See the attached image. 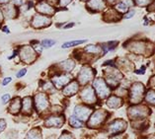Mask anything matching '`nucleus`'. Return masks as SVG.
I'll use <instances>...</instances> for the list:
<instances>
[{"instance_id":"obj_1","label":"nucleus","mask_w":155,"mask_h":139,"mask_svg":"<svg viewBox=\"0 0 155 139\" xmlns=\"http://www.w3.org/2000/svg\"><path fill=\"white\" fill-rule=\"evenodd\" d=\"M143 91L144 87L141 83H135L132 86L130 90V101H132V103H138L140 101Z\"/></svg>"},{"instance_id":"obj_2","label":"nucleus","mask_w":155,"mask_h":139,"mask_svg":"<svg viewBox=\"0 0 155 139\" xmlns=\"http://www.w3.org/2000/svg\"><path fill=\"white\" fill-rule=\"evenodd\" d=\"M94 86H95V88L97 90L98 95H99V97L102 98V99L106 98L110 94V89L108 88V86L106 85L103 79H97V80H95Z\"/></svg>"},{"instance_id":"obj_3","label":"nucleus","mask_w":155,"mask_h":139,"mask_svg":"<svg viewBox=\"0 0 155 139\" xmlns=\"http://www.w3.org/2000/svg\"><path fill=\"white\" fill-rule=\"evenodd\" d=\"M105 118H106V112L103 111H97L90 118L89 125L92 127H96L98 125H100L104 121Z\"/></svg>"},{"instance_id":"obj_4","label":"nucleus","mask_w":155,"mask_h":139,"mask_svg":"<svg viewBox=\"0 0 155 139\" xmlns=\"http://www.w3.org/2000/svg\"><path fill=\"white\" fill-rule=\"evenodd\" d=\"M147 108L145 107H132L128 111V115H130V118H141L145 116L147 114Z\"/></svg>"},{"instance_id":"obj_5","label":"nucleus","mask_w":155,"mask_h":139,"mask_svg":"<svg viewBox=\"0 0 155 139\" xmlns=\"http://www.w3.org/2000/svg\"><path fill=\"white\" fill-rule=\"evenodd\" d=\"M93 76H94L93 69L85 67V68H83L80 71V73H79L78 80L81 84H86L87 82H89L90 80H91V79L93 78Z\"/></svg>"},{"instance_id":"obj_6","label":"nucleus","mask_w":155,"mask_h":139,"mask_svg":"<svg viewBox=\"0 0 155 139\" xmlns=\"http://www.w3.org/2000/svg\"><path fill=\"white\" fill-rule=\"evenodd\" d=\"M91 108L83 107V106H77L74 110V114H75V118H77L78 119H81V121H86L87 118L89 116V115L91 114Z\"/></svg>"},{"instance_id":"obj_7","label":"nucleus","mask_w":155,"mask_h":139,"mask_svg":"<svg viewBox=\"0 0 155 139\" xmlns=\"http://www.w3.org/2000/svg\"><path fill=\"white\" fill-rule=\"evenodd\" d=\"M81 98L83 99L85 103L88 104H93L96 102V97L92 87H86L81 93Z\"/></svg>"},{"instance_id":"obj_8","label":"nucleus","mask_w":155,"mask_h":139,"mask_svg":"<svg viewBox=\"0 0 155 139\" xmlns=\"http://www.w3.org/2000/svg\"><path fill=\"white\" fill-rule=\"evenodd\" d=\"M36 100V108H38V111H44L46 110L48 106V98L45 94H38L35 97Z\"/></svg>"},{"instance_id":"obj_9","label":"nucleus","mask_w":155,"mask_h":139,"mask_svg":"<svg viewBox=\"0 0 155 139\" xmlns=\"http://www.w3.org/2000/svg\"><path fill=\"white\" fill-rule=\"evenodd\" d=\"M126 127H127L126 121H120V119H117V121H115L111 125H110L109 130H110V132H112L114 134H118L126 129Z\"/></svg>"},{"instance_id":"obj_10","label":"nucleus","mask_w":155,"mask_h":139,"mask_svg":"<svg viewBox=\"0 0 155 139\" xmlns=\"http://www.w3.org/2000/svg\"><path fill=\"white\" fill-rule=\"evenodd\" d=\"M20 56H21V58L27 63H30L31 61H33L36 57L35 52H34V50L29 47H25L22 48V50L20 51Z\"/></svg>"},{"instance_id":"obj_11","label":"nucleus","mask_w":155,"mask_h":139,"mask_svg":"<svg viewBox=\"0 0 155 139\" xmlns=\"http://www.w3.org/2000/svg\"><path fill=\"white\" fill-rule=\"evenodd\" d=\"M63 122H64V119L62 116H51V118H48L46 121V125L59 127L63 124Z\"/></svg>"},{"instance_id":"obj_12","label":"nucleus","mask_w":155,"mask_h":139,"mask_svg":"<svg viewBox=\"0 0 155 139\" xmlns=\"http://www.w3.org/2000/svg\"><path fill=\"white\" fill-rule=\"evenodd\" d=\"M46 23L48 25L50 24L48 18L45 17V16H40V15L35 16V18H34V20H33V26L34 27H37V28L44 27V26H46Z\"/></svg>"},{"instance_id":"obj_13","label":"nucleus","mask_w":155,"mask_h":139,"mask_svg":"<svg viewBox=\"0 0 155 139\" xmlns=\"http://www.w3.org/2000/svg\"><path fill=\"white\" fill-rule=\"evenodd\" d=\"M70 81V77H68L67 75H60L58 77H54L52 82L56 87H63L64 85H66Z\"/></svg>"},{"instance_id":"obj_14","label":"nucleus","mask_w":155,"mask_h":139,"mask_svg":"<svg viewBox=\"0 0 155 139\" xmlns=\"http://www.w3.org/2000/svg\"><path fill=\"white\" fill-rule=\"evenodd\" d=\"M88 6L95 11H101L105 8V3L103 0H90Z\"/></svg>"},{"instance_id":"obj_15","label":"nucleus","mask_w":155,"mask_h":139,"mask_svg":"<svg viewBox=\"0 0 155 139\" xmlns=\"http://www.w3.org/2000/svg\"><path fill=\"white\" fill-rule=\"evenodd\" d=\"M77 90H78V84L74 81L71 84H69L68 86H66V88L64 89L63 93H64V95L72 96V95H74V94L77 92Z\"/></svg>"},{"instance_id":"obj_16","label":"nucleus","mask_w":155,"mask_h":139,"mask_svg":"<svg viewBox=\"0 0 155 139\" xmlns=\"http://www.w3.org/2000/svg\"><path fill=\"white\" fill-rule=\"evenodd\" d=\"M38 10L40 11V12H41L43 14H52L54 12V8H52L51 6L50 5H48L47 3H45V2H41L40 3L39 5H38Z\"/></svg>"},{"instance_id":"obj_17","label":"nucleus","mask_w":155,"mask_h":139,"mask_svg":"<svg viewBox=\"0 0 155 139\" xmlns=\"http://www.w3.org/2000/svg\"><path fill=\"white\" fill-rule=\"evenodd\" d=\"M20 108H21V100L19 99V98H16V99H14V101L12 102V104H11V106L9 108L10 112L11 114L16 115L17 112L20 111Z\"/></svg>"},{"instance_id":"obj_18","label":"nucleus","mask_w":155,"mask_h":139,"mask_svg":"<svg viewBox=\"0 0 155 139\" xmlns=\"http://www.w3.org/2000/svg\"><path fill=\"white\" fill-rule=\"evenodd\" d=\"M107 105L110 108H119L122 105V100L118 97H111L107 101Z\"/></svg>"},{"instance_id":"obj_19","label":"nucleus","mask_w":155,"mask_h":139,"mask_svg":"<svg viewBox=\"0 0 155 139\" xmlns=\"http://www.w3.org/2000/svg\"><path fill=\"white\" fill-rule=\"evenodd\" d=\"M32 110V100L31 98H25L23 100V112L26 114H31Z\"/></svg>"},{"instance_id":"obj_20","label":"nucleus","mask_w":155,"mask_h":139,"mask_svg":"<svg viewBox=\"0 0 155 139\" xmlns=\"http://www.w3.org/2000/svg\"><path fill=\"white\" fill-rule=\"evenodd\" d=\"M86 42L85 40H72V42H67L65 44H62V48H68V47H76L78 44H84Z\"/></svg>"},{"instance_id":"obj_21","label":"nucleus","mask_w":155,"mask_h":139,"mask_svg":"<svg viewBox=\"0 0 155 139\" xmlns=\"http://www.w3.org/2000/svg\"><path fill=\"white\" fill-rule=\"evenodd\" d=\"M74 65L75 64L72 60H66V61H64L60 64V66L64 69V71H71L74 68Z\"/></svg>"},{"instance_id":"obj_22","label":"nucleus","mask_w":155,"mask_h":139,"mask_svg":"<svg viewBox=\"0 0 155 139\" xmlns=\"http://www.w3.org/2000/svg\"><path fill=\"white\" fill-rule=\"evenodd\" d=\"M27 139H41V134L40 131L37 129H33L30 131V133L28 134Z\"/></svg>"},{"instance_id":"obj_23","label":"nucleus","mask_w":155,"mask_h":139,"mask_svg":"<svg viewBox=\"0 0 155 139\" xmlns=\"http://www.w3.org/2000/svg\"><path fill=\"white\" fill-rule=\"evenodd\" d=\"M69 122L73 127H81L82 126V122L79 121L77 118H75V116H71L69 119Z\"/></svg>"},{"instance_id":"obj_24","label":"nucleus","mask_w":155,"mask_h":139,"mask_svg":"<svg viewBox=\"0 0 155 139\" xmlns=\"http://www.w3.org/2000/svg\"><path fill=\"white\" fill-rule=\"evenodd\" d=\"M55 44V40H44L43 43H41V47H52L54 44Z\"/></svg>"},{"instance_id":"obj_25","label":"nucleus","mask_w":155,"mask_h":139,"mask_svg":"<svg viewBox=\"0 0 155 139\" xmlns=\"http://www.w3.org/2000/svg\"><path fill=\"white\" fill-rule=\"evenodd\" d=\"M115 8L117 9V10H119V11H120V12H127V8L128 7L124 4V2H122V3H118V4H117L116 6H115Z\"/></svg>"},{"instance_id":"obj_26","label":"nucleus","mask_w":155,"mask_h":139,"mask_svg":"<svg viewBox=\"0 0 155 139\" xmlns=\"http://www.w3.org/2000/svg\"><path fill=\"white\" fill-rule=\"evenodd\" d=\"M146 101L149 102L150 104H154V92L151 90V91H148L146 94Z\"/></svg>"},{"instance_id":"obj_27","label":"nucleus","mask_w":155,"mask_h":139,"mask_svg":"<svg viewBox=\"0 0 155 139\" xmlns=\"http://www.w3.org/2000/svg\"><path fill=\"white\" fill-rule=\"evenodd\" d=\"M86 50L89 51L90 53L95 54V53H98V52L100 51V48L98 47H96V46H89L88 47L86 48Z\"/></svg>"},{"instance_id":"obj_28","label":"nucleus","mask_w":155,"mask_h":139,"mask_svg":"<svg viewBox=\"0 0 155 139\" xmlns=\"http://www.w3.org/2000/svg\"><path fill=\"white\" fill-rule=\"evenodd\" d=\"M137 3L138 5H141V6H144L146 4H148V3L151 1V0H135Z\"/></svg>"},{"instance_id":"obj_29","label":"nucleus","mask_w":155,"mask_h":139,"mask_svg":"<svg viewBox=\"0 0 155 139\" xmlns=\"http://www.w3.org/2000/svg\"><path fill=\"white\" fill-rule=\"evenodd\" d=\"M9 100H10L9 94H5V95H3V96L1 97V101H2V103H3V104H6Z\"/></svg>"},{"instance_id":"obj_30","label":"nucleus","mask_w":155,"mask_h":139,"mask_svg":"<svg viewBox=\"0 0 155 139\" xmlns=\"http://www.w3.org/2000/svg\"><path fill=\"white\" fill-rule=\"evenodd\" d=\"M6 127V122L3 119H0V132H2Z\"/></svg>"},{"instance_id":"obj_31","label":"nucleus","mask_w":155,"mask_h":139,"mask_svg":"<svg viewBox=\"0 0 155 139\" xmlns=\"http://www.w3.org/2000/svg\"><path fill=\"white\" fill-rule=\"evenodd\" d=\"M59 139H73V137H72V135H71V134L64 132V134H62Z\"/></svg>"},{"instance_id":"obj_32","label":"nucleus","mask_w":155,"mask_h":139,"mask_svg":"<svg viewBox=\"0 0 155 139\" xmlns=\"http://www.w3.org/2000/svg\"><path fill=\"white\" fill-rule=\"evenodd\" d=\"M11 81H12V78H11V77H7V78H5V79H3L2 85H3V86H6L7 84H9Z\"/></svg>"},{"instance_id":"obj_33","label":"nucleus","mask_w":155,"mask_h":139,"mask_svg":"<svg viewBox=\"0 0 155 139\" xmlns=\"http://www.w3.org/2000/svg\"><path fill=\"white\" fill-rule=\"evenodd\" d=\"M26 72H27V70H26V69H22V70H20V71H19V72L17 73V77H18V78L23 77L24 75L26 74Z\"/></svg>"},{"instance_id":"obj_34","label":"nucleus","mask_w":155,"mask_h":139,"mask_svg":"<svg viewBox=\"0 0 155 139\" xmlns=\"http://www.w3.org/2000/svg\"><path fill=\"white\" fill-rule=\"evenodd\" d=\"M71 1H72V0H59L60 4L63 5V6H66L67 4H69Z\"/></svg>"},{"instance_id":"obj_35","label":"nucleus","mask_w":155,"mask_h":139,"mask_svg":"<svg viewBox=\"0 0 155 139\" xmlns=\"http://www.w3.org/2000/svg\"><path fill=\"white\" fill-rule=\"evenodd\" d=\"M134 13H135V12H134V10H132V11H130V13H127V16H124V18H126V19H128V18H130V17H134Z\"/></svg>"},{"instance_id":"obj_36","label":"nucleus","mask_w":155,"mask_h":139,"mask_svg":"<svg viewBox=\"0 0 155 139\" xmlns=\"http://www.w3.org/2000/svg\"><path fill=\"white\" fill-rule=\"evenodd\" d=\"M73 25H74V24H70V25H66V26H65V27H64V28H71V27H73Z\"/></svg>"},{"instance_id":"obj_37","label":"nucleus","mask_w":155,"mask_h":139,"mask_svg":"<svg viewBox=\"0 0 155 139\" xmlns=\"http://www.w3.org/2000/svg\"><path fill=\"white\" fill-rule=\"evenodd\" d=\"M3 30H4V32H6V33H9V31H8V28H4V29H3Z\"/></svg>"},{"instance_id":"obj_38","label":"nucleus","mask_w":155,"mask_h":139,"mask_svg":"<svg viewBox=\"0 0 155 139\" xmlns=\"http://www.w3.org/2000/svg\"><path fill=\"white\" fill-rule=\"evenodd\" d=\"M7 1H8V0H0V3H5Z\"/></svg>"},{"instance_id":"obj_39","label":"nucleus","mask_w":155,"mask_h":139,"mask_svg":"<svg viewBox=\"0 0 155 139\" xmlns=\"http://www.w3.org/2000/svg\"><path fill=\"white\" fill-rule=\"evenodd\" d=\"M109 1H111V2H112V1H114V0H109Z\"/></svg>"}]
</instances>
